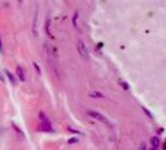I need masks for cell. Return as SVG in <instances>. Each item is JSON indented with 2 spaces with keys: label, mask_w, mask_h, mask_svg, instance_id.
Segmentation results:
<instances>
[{
  "label": "cell",
  "mask_w": 166,
  "mask_h": 150,
  "mask_svg": "<svg viewBox=\"0 0 166 150\" xmlns=\"http://www.w3.org/2000/svg\"><path fill=\"white\" fill-rule=\"evenodd\" d=\"M38 13L35 14V16H34V21H33V34H34V36H38Z\"/></svg>",
  "instance_id": "4"
},
{
  "label": "cell",
  "mask_w": 166,
  "mask_h": 150,
  "mask_svg": "<svg viewBox=\"0 0 166 150\" xmlns=\"http://www.w3.org/2000/svg\"><path fill=\"white\" fill-rule=\"evenodd\" d=\"M90 96H93V98H104V95H103L101 93H99V91H94V93H91Z\"/></svg>",
  "instance_id": "8"
},
{
  "label": "cell",
  "mask_w": 166,
  "mask_h": 150,
  "mask_svg": "<svg viewBox=\"0 0 166 150\" xmlns=\"http://www.w3.org/2000/svg\"><path fill=\"white\" fill-rule=\"evenodd\" d=\"M16 77H18V78H19V80H20V82H23V83L26 80V78H25V73H24V69H23L20 65H18V66H16Z\"/></svg>",
  "instance_id": "3"
},
{
  "label": "cell",
  "mask_w": 166,
  "mask_h": 150,
  "mask_svg": "<svg viewBox=\"0 0 166 150\" xmlns=\"http://www.w3.org/2000/svg\"><path fill=\"white\" fill-rule=\"evenodd\" d=\"M76 141H77V140H76L75 138H72V139H70V140H69V144H74V143H76Z\"/></svg>",
  "instance_id": "14"
},
{
  "label": "cell",
  "mask_w": 166,
  "mask_h": 150,
  "mask_svg": "<svg viewBox=\"0 0 166 150\" xmlns=\"http://www.w3.org/2000/svg\"><path fill=\"white\" fill-rule=\"evenodd\" d=\"M0 53H3V43H2V36H0Z\"/></svg>",
  "instance_id": "13"
},
{
  "label": "cell",
  "mask_w": 166,
  "mask_h": 150,
  "mask_svg": "<svg viewBox=\"0 0 166 150\" xmlns=\"http://www.w3.org/2000/svg\"><path fill=\"white\" fill-rule=\"evenodd\" d=\"M76 18H77V14L75 13V14H74V19H72V24H74L75 28H77V25H76Z\"/></svg>",
  "instance_id": "9"
},
{
  "label": "cell",
  "mask_w": 166,
  "mask_h": 150,
  "mask_svg": "<svg viewBox=\"0 0 166 150\" xmlns=\"http://www.w3.org/2000/svg\"><path fill=\"white\" fill-rule=\"evenodd\" d=\"M151 150H157V149H156V148H152V149H151Z\"/></svg>",
  "instance_id": "16"
},
{
  "label": "cell",
  "mask_w": 166,
  "mask_h": 150,
  "mask_svg": "<svg viewBox=\"0 0 166 150\" xmlns=\"http://www.w3.org/2000/svg\"><path fill=\"white\" fill-rule=\"evenodd\" d=\"M2 131H3V129H2V126H0V134H2Z\"/></svg>",
  "instance_id": "15"
},
{
  "label": "cell",
  "mask_w": 166,
  "mask_h": 150,
  "mask_svg": "<svg viewBox=\"0 0 166 150\" xmlns=\"http://www.w3.org/2000/svg\"><path fill=\"white\" fill-rule=\"evenodd\" d=\"M88 114L91 116V118H94V119H98L99 121H101V123H104V124H106V125H110V123H109V120L104 116V115H101L100 113H98V111H93V110H89L88 111Z\"/></svg>",
  "instance_id": "2"
},
{
  "label": "cell",
  "mask_w": 166,
  "mask_h": 150,
  "mask_svg": "<svg viewBox=\"0 0 166 150\" xmlns=\"http://www.w3.org/2000/svg\"><path fill=\"white\" fill-rule=\"evenodd\" d=\"M33 65H34V68H35V70H38V73H39V74H41V70H40V68H39V65H38L36 63H34Z\"/></svg>",
  "instance_id": "10"
},
{
  "label": "cell",
  "mask_w": 166,
  "mask_h": 150,
  "mask_svg": "<svg viewBox=\"0 0 166 150\" xmlns=\"http://www.w3.org/2000/svg\"><path fill=\"white\" fill-rule=\"evenodd\" d=\"M140 150H147V149H146V144H145V143H141V144H140Z\"/></svg>",
  "instance_id": "11"
},
{
  "label": "cell",
  "mask_w": 166,
  "mask_h": 150,
  "mask_svg": "<svg viewBox=\"0 0 166 150\" xmlns=\"http://www.w3.org/2000/svg\"><path fill=\"white\" fill-rule=\"evenodd\" d=\"M45 30H46V33H48V36L50 38V39H54V36H53V34H51V31H50V19L48 18V20L45 21Z\"/></svg>",
  "instance_id": "5"
},
{
  "label": "cell",
  "mask_w": 166,
  "mask_h": 150,
  "mask_svg": "<svg viewBox=\"0 0 166 150\" xmlns=\"http://www.w3.org/2000/svg\"><path fill=\"white\" fill-rule=\"evenodd\" d=\"M120 83H121V85H122V88H124V89H129L127 83H122V82H120Z\"/></svg>",
  "instance_id": "12"
},
{
  "label": "cell",
  "mask_w": 166,
  "mask_h": 150,
  "mask_svg": "<svg viewBox=\"0 0 166 150\" xmlns=\"http://www.w3.org/2000/svg\"><path fill=\"white\" fill-rule=\"evenodd\" d=\"M5 74H7V77L9 78V80H10V83H12V85H15V79H14V75L10 73V71H5Z\"/></svg>",
  "instance_id": "7"
},
{
  "label": "cell",
  "mask_w": 166,
  "mask_h": 150,
  "mask_svg": "<svg viewBox=\"0 0 166 150\" xmlns=\"http://www.w3.org/2000/svg\"><path fill=\"white\" fill-rule=\"evenodd\" d=\"M77 53L84 58V59H89V50L85 45V43L82 41V40H77Z\"/></svg>",
  "instance_id": "1"
},
{
  "label": "cell",
  "mask_w": 166,
  "mask_h": 150,
  "mask_svg": "<svg viewBox=\"0 0 166 150\" xmlns=\"http://www.w3.org/2000/svg\"><path fill=\"white\" fill-rule=\"evenodd\" d=\"M150 143H151V145H152V148H159L160 146V139L159 138H156V136H154V138H151L150 139Z\"/></svg>",
  "instance_id": "6"
}]
</instances>
